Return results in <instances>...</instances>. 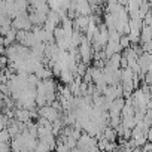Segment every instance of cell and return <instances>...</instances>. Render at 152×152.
I'll use <instances>...</instances> for the list:
<instances>
[]
</instances>
